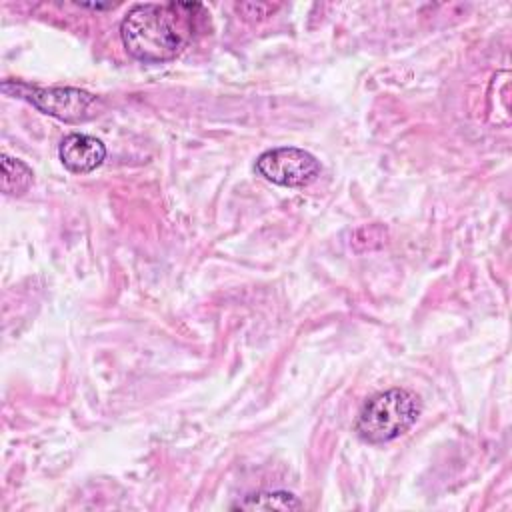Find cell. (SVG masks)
I'll return each instance as SVG.
<instances>
[{"instance_id":"cell-1","label":"cell","mask_w":512,"mask_h":512,"mask_svg":"<svg viewBox=\"0 0 512 512\" xmlns=\"http://www.w3.org/2000/svg\"><path fill=\"white\" fill-rule=\"evenodd\" d=\"M200 12L196 2L136 4L120 22L122 44L140 62H170L192 42Z\"/></svg>"},{"instance_id":"cell-2","label":"cell","mask_w":512,"mask_h":512,"mask_svg":"<svg viewBox=\"0 0 512 512\" xmlns=\"http://www.w3.org/2000/svg\"><path fill=\"white\" fill-rule=\"evenodd\" d=\"M422 404L420 398L406 388H390L368 398L354 422L356 434L368 444H384L406 430H410L418 416Z\"/></svg>"},{"instance_id":"cell-3","label":"cell","mask_w":512,"mask_h":512,"mask_svg":"<svg viewBox=\"0 0 512 512\" xmlns=\"http://www.w3.org/2000/svg\"><path fill=\"white\" fill-rule=\"evenodd\" d=\"M2 92L14 98H22L36 106L40 112L54 116L64 122H88L96 118L104 104L98 96L80 90V88H40L32 86L26 82H16V80H4L2 82Z\"/></svg>"},{"instance_id":"cell-4","label":"cell","mask_w":512,"mask_h":512,"mask_svg":"<svg viewBox=\"0 0 512 512\" xmlns=\"http://www.w3.org/2000/svg\"><path fill=\"white\" fill-rule=\"evenodd\" d=\"M256 172L272 184L304 188L320 176V162L302 148L282 146L262 152L256 158Z\"/></svg>"},{"instance_id":"cell-5","label":"cell","mask_w":512,"mask_h":512,"mask_svg":"<svg viewBox=\"0 0 512 512\" xmlns=\"http://www.w3.org/2000/svg\"><path fill=\"white\" fill-rule=\"evenodd\" d=\"M58 156L70 172L88 174L104 162L106 146L88 134H68L58 146Z\"/></svg>"},{"instance_id":"cell-6","label":"cell","mask_w":512,"mask_h":512,"mask_svg":"<svg viewBox=\"0 0 512 512\" xmlns=\"http://www.w3.org/2000/svg\"><path fill=\"white\" fill-rule=\"evenodd\" d=\"M234 510H300L302 502L290 492H254L232 504Z\"/></svg>"},{"instance_id":"cell-7","label":"cell","mask_w":512,"mask_h":512,"mask_svg":"<svg viewBox=\"0 0 512 512\" xmlns=\"http://www.w3.org/2000/svg\"><path fill=\"white\" fill-rule=\"evenodd\" d=\"M34 180V172L28 164L8 154H2V192L8 196L24 194Z\"/></svg>"}]
</instances>
